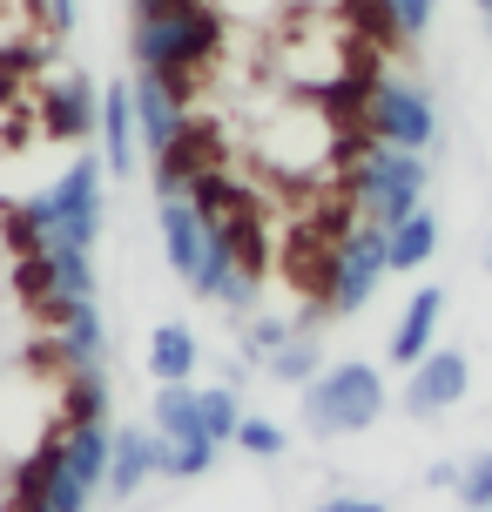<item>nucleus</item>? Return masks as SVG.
I'll list each match as a JSON object with an SVG mask.
<instances>
[{
	"label": "nucleus",
	"mask_w": 492,
	"mask_h": 512,
	"mask_svg": "<svg viewBox=\"0 0 492 512\" xmlns=\"http://www.w3.org/2000/svg\"><path fill=\"white\" fill-rule=\"evenodd\" d=\"M156 236H162V256H169V270L189 283V277H196V263H203V250H209L203 209L189 203V196H156Z\"/></svg>",
	"instance_id": "obj_12"
},
{
	"label": "nucleus",
	"mask_w": 492,
	"mask_h": 512,
	"mask_svg": "<svg viewBox=\"0 0 492 512\" xmlns=\"http://www.w3.org/2000/svg\"><path fill=\"white\" fill-rule=\"evenodd\" d=\"M95 142H102V169L115 182L135 176L142 162V135H135V102H129V81L102 88V122H95Z\"/></svg>",
	"instance_id": "obj_14"
},
{
	"label": "nucleus",
	"mask_w": 492,
	"mask_h": 512,
	"mask_svg": "<svg viewBox=\"0 0 492 512\" xmlns=\"http://www.w3.org/2000/svg\"><path fill=\"white\" fill-rule=\"evenodd\" d=\"M236 425H243V398H236V384H209L203 391V432L216 445H236Z\"/></svg>",
	"instance_id": "obj_22"
},
{
	"label": "nucleus",
	"mask_w": 492,
	"mask_h": 512,
	"mask_svg": "<svg viewBox=\"0 0 492 512\" xmlns=\"http://www.w3.org/2000/svg\"><path fill=\"white\" fill-rule=\"evenodd\" d=\"M378 418H385V378L358 358L324 364L304 384V432H317V438H358Z\"/></svg>",
	"instance_id": "obj_3"
},
{
	"label": "nucleus",
	"mask_w": 492,
	"mask_h": 512,
	"mask_svg": "<svg viewBox=\"0 0 492 512\" xmlns=\"http://www.w3.org/2000/svg\"><path fill=\"white\" fill-rule=\"evenodd\" d=\"M452 492H459V506H466V512H486L492 506V452H472V459L459 465Z\"/></svg>",
	"instance_id": "obj_23"
},
{
	"label": "nucleus",
	"mask_w": 492,
	"mask_h": 512,
	"mask_svg": "<svg viewBox=\"0 0 492 512\" xmlns=\"http://www.w3.org/2000/svg\"><path fill=\"white\" fill-rule=\"evenodd\" d=\"M439 324H445V290L439 283H418L412 297H405V310H398V324H391V364H405L412 371L432 344H439Z\"/></svg>",
	"instance_id": "obj_13"
},
{
	"label": "nucleus",
	"mask_w": 492,
	"mask_h": 512,
	"mask_svg": "<svg viewBox=\"0 0 492 512\" xmlns=\"http://www.w3.org/2000/svg\"><path fill=\"white\" fill-rule=\"evenodd\" d=\"M364 135H371V142H391V149L425 155L439 142V108H432V95H425L418 81L378 75V81H364Z\"/></svg>",
	"instance_id": "obj_5"
},
{
	"label": "nucleus",
	"mask_w": 492,
	"mask_h": 512,
	"mask_svg": "<svg viewBox=\"0 0 492 512\" xmlns=\"http://www.w3.org/2000/svg\"><path fill=\"white\" fill-rule=\"evenodd\" d=\"M486 512H492V506H486Z\"/></svg>",
	"instance_id": "obj_33"
},
{
	"label": "nucleus",
	"mask_w": 492,
	"mask_h": 512,
	"mask_svg": "<svg viewBox=\"0 0 492 512\" xmlns=\"http://www.w3.org/2000/svg\"><path fill=\"white\" fill-rule=\"evenodd\" d=\"M41 21H48L54 34H75V21H81V0H41Z\"/></svg>",
	"instance_id": "obj_28"
},
{
	"label": "nucleus",
	"mask_w": 492,
	"mask_h": 512,
	"mask_svg": "<svg viewBox=\"0 0 492 512\" xmlns=\"http://www.w3.org/2000/svg\"><path fill=\"white\" fill-rule=\"evenodd\" d=\"M230 27H277L284 21V0H209Z\"/></svg>",
	"instance_id": "obj_25"
},
{
	"label": "nucleus",
	"mask_w": 492,
	"mask_h": 512,
	"mask_svg": "<svg viewBox=\"0 0 492 512\" xmlns=\"http://www.w3.org/2000/svg\"><path fill=\"white\" fill-rule=\"evenodd\" d=\"M162 472V438L156 432H142V425H122L115 432V445H108V486L115 499H135V492L149 486Z\"/></svg>",
	"instance_id": "obj_15"
},
{
	"label": "nucleus",
	"mask_w": 492,
	"mask_h": 512,
	"mask_svg": "<svg viewBox=\"0 0 492 512\" xmlns=\"http://www.w3.org/2000/svg\"><path fill=\"white\" fill-rule=\"evenodd\" d=\"M351 203L378 230L405 223L412 209H425V155L391 149V142H364L358 169H351Z\"/></svg>",
	"instance_id": "obj_4"
},
{
	"label": "nucleus",
	"mask_w": 492,
	"mask_h": 512,
	"mask_svg": "<svg viewBox=\"0 0 492 512\" xmlns=\"http://www.w3.org/2000/svg\"><path fill=\"white\" fill-rule=\"evenodd\" d=\"M108 169L102 155H75L68 176L48 182L41 196L27 203H7L0 209V236L14 256H34V250H95L102 243V216H108Z\"/></svg>",
	"instance_id": "obj_1"
},
{
	"label": "nucleus",
	"mask_w": 492,
	"mask_h": 512,
	"mask_svg": "<svg viewBox=\"0 0 492 512\" xmlns=\"http://www.w3.org/2000/svg\"><path fill=\"white\" fill-rule=\"evenodd\" d=\"M331 108L324 102H290V108H277L270 122H263V135H257V149H263V162L277 169V176H290V182H304V176H317L324 162H331Z\"/></svg>",
	"instance_id": "obj_6"
},
{
	"label": "nucleus",
	"mask_w": 492,
	"mask_h": 512,
	"mask_svg": "<svg viewBox=\"0 0 492 512\" xmlns=\"http://www.w3.org/2000/svg\"><path fill=\"white\" fill-rule=\"evenodd\" d=\"M216 465V445L209 438H189V445H162V479H203Z\"/></svg>",
	"instance_id": "obj_24"
},
{
	"label": "nucleus",
	"mask_w": 492,
	"mask_h": 512,
	"mask_svg": "<svg viewBox=\"0 0 492 512\" xmlns=\"http://www.w3.org/2000/svg\"><path fill=\"white\" fill-rule=\"evenodd\" d=\"M95 122H102V88L88 75H54L48 95H41V128L48 135H61V142H88L95 135Z\"/></svg>",
	"instance_id": "obj_11"
},
{
	"label": "nucleus",
	"mask_w": 492,
	"mask_h": 512,
	"mask_svg": "<svg viewBox=\"0 0 492 512\" xmlns=\"http://www.w3.org/2000/svg\"><path fill=\"white\" fill-rule=\"evenodd\" d=\"M486 34H492V7H486Z\"/></svg>",
	"instance_id": "obj_32"
},
{
	"label": "nucleus",
	"mask_w": 492,
	"mask_h": 512,
	"mask_svg": "<svg viewBox=\"0 0 492 512\" xmlns=\"http://www.w3.org/2000/svg\"><path fill=\"white\" fill-rule=\"evenodd\" d=\"M290 337H297V331H290L284 317H250V331H243V351H250V358H270V351H284Z\"/></svg>",
	"instance_id": "obj_27"
},
{
	"label": "nucleus",
	"mask_w": 492,
	"mask_h": 512,
	"mask_svg": "<svg viewBox=\"0 0 492 512\" xmlns=\"http://www.w3.org/2000/svg\"><path fill=\"white\" fill-rule=\"evenodd\" d=\"M472 7H479V14H486V7H492V0H472Z\"/></svg>",
	"instance_id": "obj_31"
},
{
	"label": "nucleus",
	"mask_w": 492,
	"mask_h": 512,
	"mask_svg": "<svg viewBox=\"0 0 492 512\" xmlns=\"http://www.w3.org/2000/svg\"><path fill=\"white\" fill-rule=\"evenodd\" d=\"M48 310H54V358H61V371H102V358H108L102 304L95 297H68V304H48Z\"/></svg>",
	"instance_id": "obj_10"
},
{
	"label": "nucleus",
	"mask_w": 492,
	"mask_h": 512,
	"mask_svg": "<svg viewBox=\"0 0 492 512\" xmlns=\"http://www.w3.org/2000/svg\"><path fill=\"white\" fill-rule=\"evenodd\" d=\"M61 425H108V378L102 371H61Z\"/></svg>",
	"instance_id": "obj_20"
},
{
	"label": "nucleus",
	"mask_w": 492,
	"mask_h": 512,
	"mask_svg": "<svg viewBox=\"0 0 492 512\" xmlns=\"http://www.w3.org/2000/svg\"><path fill=\"white\" fill-rule=\"evenodd\" d=\"M263 364H270V378H277V384H297V391H304V384L324 371V351H317L311 337H290L284 351H270Z\"/></svg>",
	"instance_id": "obj_21"
},
{
	"label": "nucleus",
	"mask_w": 492,
	"mask_h": 512,
	"mask_svg": "<svg viewBox=\"0 0 492 512\" xmlns=\"http://www.w3.org/2000/svg\"><path fill=\"white\" fill-rule=\"evenodd\" d=\"M317 512H385V499H358V492H331Z\"/></svg>",
	"instance_id": "obj_29"
},
{
	"label": "nucleus",
	"mask_w": 492,
	"mask_h": 512,
	"mask_svg": "<svg viewBox=\"0 0 492 512\" xmlns=\"http://www.w3.org/2000/svg\"><path fill=\"white\" fill-rule=\"evenodd\" d=\"M432 256H439V216H432V209H412L405 223H391V230H385L391 277H412V270H425Z\"/></svg>",
	"instance_id": "obj_18"
},
{
	"label": "nucleus",
	"mask_w": 492,
	"mask_h": 512,
	"mask_svg": "<svg viewBox=\"0 0 492 512\" xmlns=\"http://www.w3.org/2000/svg\"><path fill=\"white\" fill-rule=\"evenodd\" d=\"M385 277H391V263H385V230L378 223H358V230H344L331 243V310L337 317H358Z\"/></svg>",
	"instance_id": "obj_7"
},
{
	"label": "nucleus",
	"mask_w": 492,
	"mask_h": 512,
	"mask_svg": "<svg viewBox=\"0 0 492 512\" xmlns=\"http://www.w3.org/2000/svg\"><path fill=\"white\" fill-rule=\"evenodd\" d=\"M149 432L162 445H189V438H209L203 432V391L196 384H156V398H149ZM216 445V438H209Z\"/></svg>",
	"instance_id": "obj_16"
},
{
	"label": "nucleus",
	"mask_w": 492,
	"mask_h": 512,
	"mask_svg": "<svg viewBox=\"0 0 492 512\" xmlns=\"http://www.w3.org/2000/svg\"><path fill=\"white\" fill-rule=\"evenodd\" d=\"M196 358L203 351H196V331L189 324H156L149 331V378L156 384H189L196 378Z\"/></svg>",
	"instance_id": "obj_19"
},
{
	"label": "nucleus",
	"mask_w": 492,
	"mask_h": 512,
	"mask_svg": "<svg viewBox=\"0 0 492 512\" xmlns=\"http://www.w3.org/2000/svg\"><path fill=\"white\" fill-rule=\"evenodd\" d=\"M230 21L209 0H129V61L142 75H169L176 88L223 54Z\"/></svg>",
	"instance_id": "obj_2"
},
{
	"label": "nucleus",
	"mask_w": 492,
	"mask_h": 512,
	"mask_svg": "<svg viewBox=\"0 0 492 512\" xmlns=\"http://www.w3.org/2000/svg\"><path fill=\"white\" fill-rule=\"evenodd\" d=\"M7 512H48V506H14V499H7Z\"/></svg>",
	"instance_id": "obj_30"
},
{
	"label": "nucleus",
	"mask_w": 492,
	"mask_h": 512,
	"mask_svg": "<svg viewBox=\"0 0 492 512\" xmlns=\"http://www.w3.org/2000/svg\"><path fill=\"white\" fill-rule=\"evenodd\" d=\"M189 88H176L169 75H142L135 68L129 81V102H135V135H142V149L149 155H169L189 135V102H182Z\"/></svg>",
	"instance_id": "obj_9"
},
{
	"label": "nucleus",
	"mask_w": 492,
	"mask_h": 512,
	"mask_svg": "<svg viewBox=\"0 0 492 512\" xmlns=\"http://www.w3.org/2000/svg\"><path fill=\"white\" fill-rule=\"evenodd\" d=\"M236 445H243L250 459H277V452H284V425H270V418H250V411H243V425H236Z\"/></svg>",
	"instance_id": "obj_26"
},
{
	"label": "nucleus",
	"mask_w": 492,
	"mask_h": 512,
	"mask_svg": "<svg viewBox=\"0 0 492 512\" xmlns=\"http://www.w3.org/2000/svg\"><path fill=\"white\" fill-rule=\"evenodd\" d=\"M54 445H61V465H68L88 492L108 486V445H115L108 425H54Z\"/></svg>",
	"instance_id": "obj_17"
},
{
	"label": "nucleus",
	"mask_w": 492,
	"mask_h": 512,
	"mask_svg": "<svg viewBox=\"0 0 492 512\" xmlns=\"http://www.w3.org/2000/svg\"><path fill=\"white\" fill-rule=\"evenodd\" d=\"M466 391H472V358H466V351H452V344H432V351L412 364V378H405V391H398V405H405V418L432 425V418L452 411Z\"/></svg>",
	"instance_id": "obj_8"
}]
</instances>
